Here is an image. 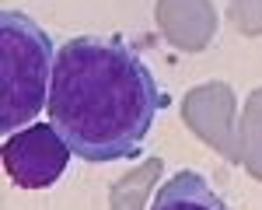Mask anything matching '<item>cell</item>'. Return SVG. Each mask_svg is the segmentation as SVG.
Listing matches in <instances>:
<instances>
[{"mask_svg": "<svg viewBox=\"0 0 262 210\" xmlns=\"http://www.w3.org/2000/svg\"><path fill=\"white\" fill-rule=\"evenodd\" d=\"M161 105L164 95L150 67L122 39L77 35L56 49L46 109L81 161L137 158Z\"/></svg>", "mask_w": 262, "mask_h": 210, "instance_id": "1", "label": "cell"}, {"mask_svg": "<svg viewBox=\"0 0 262 210\" xmlns=\"http://www.w3.org/2000/svg\"><path fill=\"white\" fill-rule=\"evenodd\" d=\"M56 46L25 11L0 14V130L11 137L49 105Z\"/></svg>", "mask_w": 262, "mask_h": 210, "instance_id": "2", "label": "cell"}, {"mask_svg": "<svg viewBox=\"0 0 262 210\" xmlns=\"http://www.w3.org/2000/svg\"><path fill=\"white\" fill-rule=\"evenodd\" d=\"M70 144L53 123H32L4 140V172L21 189H49L70 165Z\"/></svg>", "mask_w": 262, "mask_h": 210, "instance_id": "3", "label": "cell"}, {"mask_svg": "<svg viewBox=\"0 0 262 210\" xmlns=\"http://www.w3.org/2000/svg\"><path fill=\"white\" fill-rule=\"evenodd\" d=\"M150 210H227L217 189L203 179L200 172H175L168 182H164L154 200H150Z\"/></svg>", "mask_w": 262, "mask_h": 210, "instance_id": "4", "label": "cell"}]
</instances>
